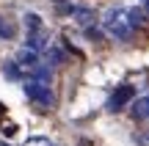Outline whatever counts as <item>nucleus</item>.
Instances as JSON below:
<instances>
[{
	"mask_svg": "<svg viewBox=\"0 0 149 146\" xmlns=\"http://www.w3.org/2000/svg\"><path fill=\"white\" fill-rule=\"evenodd\" d=\"M135 22L130 17V8H108L102 14V30L108 36H116V39H130Z\"/></svg>",
	"mask_w": 149,
	"mask_h": 146,
	"instance_id": "1",
	"label": "nucleus"
},
{
	"mask_svg": "<svg viewBox=\"0 0 149 146\" xmlns=\"http://www.w3.org/2000/svg\"><path fill=\"white\" fill-rule=\"evenodd\" d=\"M14 66L22 72V77H28V75H33V72L42 66V58H39V53L22 47V50H17V55H14Z\"/></svg>",
	"mask_w": 149,
	"mask_h": 146,
	"instance_id": "2",
	"label": "nucleus"
},
{
	"mask_svg": "<svg viewBox=\"0 0 149 146\" xmlns=\"http://www.w3.org/2000/svg\"><path fill=\"white\" fill-rule=\"evenodd\" d=\"M25 94H28L36 105H44V108H50V105H53V91H50L44 83L28 80V83H25Z\"/></svg>",
	"mask_w": 149,
	"mask_h": 146,
	"instance_id": "3",
	"label": "nucleus"
},
{
	"mask_svg": "<svg viewBox=\"0 0 149 146\" xmlns=\"http://www.w3.org/2000/svg\"><path fill=\"white\" fill-rule=\"evenodd\" d=\"M127 102H133V86H119L108 99V110H122Z\"/></svg>",
	"mask_w": 149,
	"mask_h": 146,
	"instance_id": "4",
	"label": "nucleus"
},
{
	"mask_svg": "<svg viewBox=\"0 0 149 146\" xmlns=\"http://www.w3.org/2000/svg\"><path fill=\"white\" fill-rule=\"evenodd\" d=\"M47 44H50V36H47L44 30H33V33H28V44H25L28 50H33V53H42Z\"/></svg>",
	"mask_w": 149,
	"mask_h": 146,
	"instance_id": "5",
	"label": "nucleus"
},
{
	"mask_svg": "<svg viewBox=\"0 0 149 146\" xmlns=\"http://www.w3.org/2000/svg\"><path fill=\"white\" fill-rule=\"evenodd\" d=\"M22 22H25L28 33H33V30H44V22H42V17H39V14H33V11H28V14L22 17Z\"/></svg>",
	"mask_w": 149,
	"mask_h": 146,
	"instance_id": "6",
	"label": "nucleus"
},
{
	"mask_svg": "<svg viewBox=\"0 0 149 146\" xmlns=\"http://www.w3.org/2000/svg\"><path fill=\"white\" fill-rule=\"evenodd\" d=\"M133 116L135 119H146L149 116V97H141L138 102H133Z\"/></svg>",
	"mask_w": 149,
	"mask_h": 146,
	"instance_id": "7",
	"label": "nucleus"
},
{
	"mask_svg": "<svg viewBox=\"0 0 149 146\" xmlns=\"http://www.w3.org/2000/svg\"><path fill=\"white\" fill-rule=\"evenodd\" d=\"M22 146H53V141H50V138H42V135H33V138H28Z\"/></svg>",
	"mask_w": 149,
	"mask_h": 146,
	"instance_id": "8",
	"label": "nucleus"
},
{
	"mask_svg": "<svg viewBox=\"0 0 149 146\" xmlns=\"http://www.w3.org/2000/svg\"><path fill=\"white\" fill-rule=\"evenodd\" d=\"M0 110H3V105H0Z\"/></svg>",
	"mask_w": 149,
	"mask_h": 146,
	"instance_id": "9",
	"label": "nucleus"
},
{
	"mask_svg": "<svg viewBox=\"0 0 149 146\" xmlns=\"http://www.w3.org/2000/svg\"><path fill=\"white\" fill-rule=\"evenodd\" d=\"M146 97H149V94H146Z\"/></svg>",
	"mask_w": 149,
	"mask_h": 146,
	"instance_id": "10",
	"label": "nucleus"
}]
</instances>
